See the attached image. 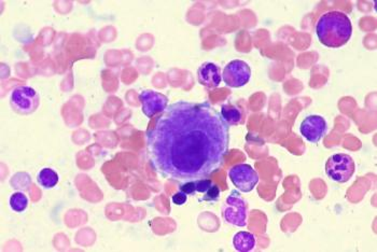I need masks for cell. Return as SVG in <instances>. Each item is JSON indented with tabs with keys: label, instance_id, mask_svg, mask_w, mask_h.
I'll list each match as a JSON object with an SVG mask.
<instances>
[{
	"label": "cell",
	"instance_id": "obj_15",
	"mask_svg": "<svg viewBox=\"0 0 377 252\" xmlns=\"http://www.w3.org/2000/svg\"><path fill=\"white\" fill-rule=\"evenodd\" d=\"M28 206V199L22 192H15L10 197V207L15 212H23Z\"/></svg>",
	"mask_w": 377,
	"mask_h": 252
},
{
	"label": "cell",
	"instance_id": "obj_4",
	"mask_svg": "<svg viewBox=\"0 0 377 252\" xmlns=\"http://www.w3.org/2000/svg\"><path fill=\"white\" fill-rule=\"evenodd\" d=\"M222 218L226 224L244 228L247 224V204L237 192H232L222 206Z\"/></svg>",
	"mask_w": 377,
	"mask_h": 252
},
{
	"label": "cell",
	"instance_id": "obj_5",
	"mask_svg": "<svg viewBox=\"0 0 377 252\" xmlns=\"http://www.w3.org/2000/svg\"><path fill=\"white\" fill-rule=\"evenodd\" d=\"M40 99L36 90L25 85L15 87L10 97V103L15 112L19 115H31L39 107Z\"/></svg>",
	"mask_w": 377,
	"mask_h": 252
},
{
	"label": "cell",
	"instance_id": "obj_3",
	"mask_svg": "<svg viewBox=\"0 0 377 252\" xmlns=\"http://www.w3.org/2000/svg\"><path fill=\"white\" fill-rule=\"evenodd\" d=\"M326 174L335 183H347L355 174V162L349 154H334L326 164Z\"/></svg>",
	"mask_w": 377,
	"mask_h": 252
},
{
	"label": "cell",
	"instance_id": "obj_13",
	"mask_svg": "<svg viewBox=\"0 0 377 252\" xmlns=\"http://www.w3.org/2000/svg\"><path fill=\"white\" fill-rule=\"evenodd\" d=\"M233 246L240 252H249L255 246V237L249 232H238L234 235Z\"/></svg>",
	"mask_w": 377,
	"mask_h": 252
},
{
	"label": "cell",
	"instance_id": "obj_6",
	"mask_svg": "<svg viewBox=\"0 0 377 252\" xmlns=\"http://www.w3.org/2000/svg\"><path fill=\"white\" fill-rule=\"evenodd\" d=\"M228 178L240 192L249 193L259 183L257 171L248 164H237L228 171Z\"/></svg>",
	"mask_w": 377,
	"mask_h": 252
},
{
	"label": "cell",
	"instance_id": "obj_16",
	"mask_svg": "<svg viewBox=\"0 0 377 252\" xmlns=\"http://www.w3.org/2000/svg\"><path fill=\"white\" fill-rule=\"evenodd\" d=\"M174 204L181 206V205L185 204L187 201V195L183 193V191L179 190V192L175 193L171 197Z\"/></svg>",
	"mask_w": 377,
	"mask_h": 252
},
{
	"label": "cell",
	"instance_id": "obj_1",
	"mask_svg": "<svg viewBox=\"0 0 377 252\" xmlns=\"http://www.w3.org/2000/svg\"><path fill=\"white\" fill-rule=\"evenodd\" d=\"M230 126L208 103H171L146 133L152 167L176 181L204 179L224 164Z\"/></svg>",
	"mask_w": 377,
	"mask_h": 252
},
{
	"label": "cell",
	"instance_id": "obj_9",
	"mask_svg": "<svg viewBox=\"0 0 377 252\" xmlns=\"http://www.w3.org/2000/svg\"><path fill=\"white\" fill-rule=\"evenodd\" d=\"M327 122L320 115H310L301 123L303 137L312 144H317L327 133Z\"/></svg>",
	"mask_w": 377,
	"mask_h": 252
},
{
	"label": "cell",
	"instance_id": "obj_12",
	"mask_svg": "<svg viewBox=\"0 0 377 252\" xmlns=\"http://www.w3.org/2000/svg\"><path fill=\"white\" fill-rule=\"evenodd\" d=\"M221 115L224 120L228 123V126L231 125H237L244 122L243 111L240 107L232 105V103H226L221 106Z\"/></svg>",
	"mask_w": 377,
	"mask_h": 252
},
{
	"label": "cell",
	"instance_id": "obj_7",
	"mask_svg": "<svg viewBox=\"0 0 377 252\" xmlns=\"http://www.w3.org/2000/svg\"><path fill=\"white\" fill-rule=\"evenodd\" d=\"M222 78L228 87L237 89L244 87L250 81L251 69L244 60H232L224 67Z\"/></svg>",
	"mask_w": 377,
	"mask_h": 252
},
{
	"label": "cell",
	"instance_id": "obj_11",
	"mask_svg": "<svg viewBox=\"0 0 377 252\" xmlns=\"http://www.w3.org/2000/svg\"><path fill=\"white\" fill-rule=\"evenodd\" d=\"M197 79L203 87L216 89L221 83V72L214 62H204L197 69Z\"/></svg>",
	"mask_w": 377,
	"mask_h": 252
},
{
	"label": "cell",
	"instance_id": "obj_10",
	"mask_svg": "<svg viewBox=\"0 0 377 252\" xmlns=\"http://www.w3.org/2000/svg\"><path fill=\"white\" fill-rule=\"evenodd\" d=\"M140 99L142 101V112L148 118H152L158 113L163 112L169 103V99L165 95L151 90L142 91L140 94Z\"/></svg>",
	"mask_w": 377,
	"mask_h": 252
},
{
	"label": "cell",
	"instance_id": "obj_14",
	"mask_svg": "<svg viewBox=\"0 0 377 252\" xmlns=\"http://www.w3.org/2000/svg\"><path fill=\"white\" fill-rule=\"evenodd\" d=\"M38 183L44 189H51V187H56L60 180L58 173L51 168H44L42 171H39L38 177H37Z\"/></svg>",
	"mask_w": 377,
	"mask_h": 252
},
{
	"label": "cell",
	"instance_id": "obj_8",
	"mask_svg": "<svg viewBox=\"0 0 377 252\" xmlns=\"http://www.w3.org/2000/svg\"><path fill=\"white\" fill-rule=\"evenodd\" d=\"M181 191L187 195H194L196 193L204 194L199 202H215L218 201L220 190L219 187L209 179H197V180L185 181L181 185Z\"/></svg>",
	"mask_w": 377,
	"mask_h": 252
},
{
	"label": "cell",
	"instance_id": "obj_2",
	"mask_svg": "<svg viewBox=\"0 0 377 252\" xmlns=\"http://www.w3.org/2000/svg\"><path fill=\"white\" fill-rule=\"evenodd\" d=\"M316 34L324 46L341 48L351 40L353 24L345 13L330 11L324 13L316 24Z\"/></svg>",
	"mask_w": 377,
	"mask_h": 252
}]
</instances>
